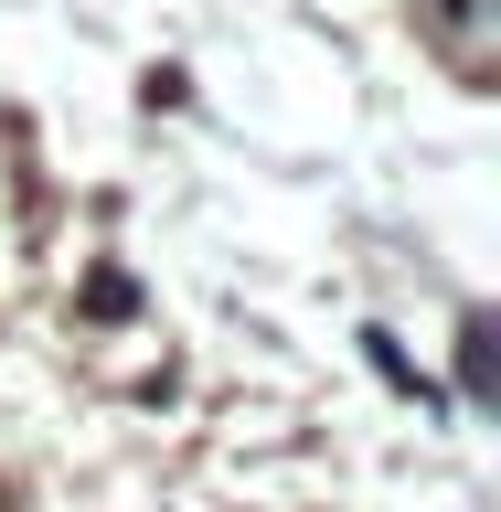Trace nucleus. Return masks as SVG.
I'll return each instance as SVG.
<instances>
[{"label": "nucleus", "instance_id": "f257e3e1", "mask_svg": "<svg viewBox=\"0 0 501 512\" xmlns=\"http://www.w3.org/2000/svg\"><path fill=\"white\" fill-rule=\"evenodd\" d=\"M480 11H491V0H427V22H438L448 43H470V32H480Z\"/></svg>", "mask_w": 501, "mask_h": 512}]
</instances>
